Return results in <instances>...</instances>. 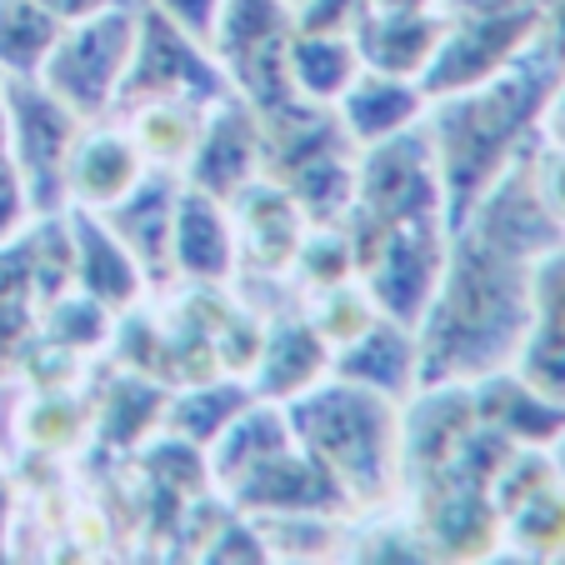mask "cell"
<instances>
[{
    "instance_id": "484cf974",
    "label": "cell",
    "mask_w": 565,
    "mask_h": 565,
    "mask_svg": "<svg viewBox=\"0 0 565 565\" xmlns=\"http://www.w3.org/2000/svg\"><path fill=\"white\" fill-rule=\"evenodd\" d=\"M61 21L35 0H0V75H41Z\"/></svg>"
},
{
    "instance_id": "d6a6232c",
    "label": "cell",
    "mask_w": 565,
    "mask_h": 565,
    "mask_svg": "<svg viewBox=\"0 0 565 565\" xmlns=\"http://www.w3.org/2000/svg\"><path fill=\"white\" fill-rule=\"evenodd\" d=\"M205 561H270L266 531H260V525H246V521H231V525H225V531L211 541Z\"/></svg>"
},
{
    "instance_id": "f1b7e54d",
    "label": "cell",
    "mask_w": 565,
    "mask_h": 565,
    "mask_svg": "<svg viewBox=\"0 0 565 565\" xmlns=\"http://www.w3.org/2000/svg\"><path fill=\"white\" fill-rule=\"evenodd\" d=\"M501 525L525 555H541V561L565 555V480H555V486L535 491L531 501H521Z\"/></svg>"
},
{
    "instance_id": "52a82bcc",
    "label": "cell",
    "mask_w": 565,
    "mask_h": 565,
    "mask_svg": "<svg viewBox=\"0 0 565 565\" xmlns=\"http://www.w3.org/2000/svg\"><path fill=\"white\" fill-rule=\"evenodd\" d=\"M290 35H296V11L286 0H225L215 15L211 51L231 90L256 110L300 100L290 86Z\"/></svg>"
},
{
    "instance_id": "7a4b0ae2",
    "label": "cell",
    "mask_w": 565,
    "mask_h": 565,
    "mask_svg": "<svg viewBox=\"0 0 565 565\" xmlns=\"http://www.w3.org/2000/svg\"><path fill=\"white\" fill-rule=\"evenodd\" d=\"M440 290L416 326L420 391L426 385H476L515 365L535 326L531 266L491 250L470 231H450Z\"/></svg>"
},
{
    "instance_id": "d590c367",
    "label": "cell",
    "mask_w": 565,
    "mask_h": 565,
    "mask_svg": "<svg viewBox=\"0 0 565 565\" xmlns=\"http://www.w3.org/2000/svg\"><path fill=\"white\" fill-rule=\"evenodd\" d=\"M535 171H541L545 201H551V211L561 215V225H565V150H545V146H535Z\"/></svg>"
},
{
    "instance_id": "4316f807",
    "label": "cell",
    "mask_w": 565,
    "mask_h": 565,
    "mask_svg": "<svg viewBox=\"0 0 565 565\" xmlns=\"http://www.w3.org/2000/svg\"><path fill=\"white\" fill-rule=\"evenodd\" d=\"M201 120H205L201 106H146V110H130L126 130L136 136L140 156H146L150 166H171V171H181L185 160H191V150H195Z\"/></svg>"
},
{
    "instance_id": "30bf717a",
    "label": "cell",
    "mask_w": 565,
    "mask_h": 565,
    "mask_svg": "<svg viewBox=\"0 0 565 565\" xmlns=\"http://www.w3.org/2000/svg\"><path fill=\"white\" fill-rule=\"evenodd\" d=\"M446 225L430 221V225H395L385 235V246L375 250V260L361 270L365 280V296H371L375 316L385 320H401L416 331L420 316L430 310L440 290V276H446Z\"/></svg>"
},
{
    "instance_id": "9c48e42d",
    "label": "cell",
    "mask_w": 565,
    "mask_h": 565,
    "mask_svg": "<svg viewBox=\"0 0 565 565\" xmlns=\"http://www.w3.org/2000/svg\"><path fill=\"white\" fill-rule=\"evenodd\" d=\"M460 231H470L476 241L501 250V256L525 260V266H535V260L551 256L555 246H565V225H561V215L551 211V201H545L541 171H535V150H525L511 171L480 195Z\"/></svg>"
},
{
    "instance_id": "603a6c76",
    "label": "cell",
    "mask_w": 565,
    "mask_h": 565,
    "mask_svg": "<svg viewBox=\"0 0 565 565\" xmlns=\"http://www.w3.org/2000/svg\"><path fill=\"white\" fill-rule=\"evenodd\" d=\"M361 51L351 31H296L290 35V86L310 106H331L361 75Z\"/></svg>"
},
{
    "instance_id": "cb8c5ba5",
    "label": "cell",
    "mask_w": 565,
    "mask_h": 565,
    "mask_svg": "<svg viewBox=\"0 0 565 565\" xmlns=\"http://www.w3.org/2000/svg\"><path fill=\"white\" fill-rule=\"evenodd\" d=\"M166 406H171V385L126 371L120 381L106 385V395H100V411H96L100 440H106V446H140V440L160 426Z\"/></svg>"
},
{
    "instance_id": "8992f818",
    "label": "cell",
    "mask_w": 565,
    "mask_h": 565,
    "mask_svg": "<svg viewBox=\"0 0 565 565\" xmlns=\"http://www.w3.org/2000/svg\"><path fill=\"white\" fill-rule=\"evenodd\" d=\"M0 90H6V120H11V166L21 171L31 215H61V205L71 201L65 166L86 120L65 100H55L41 75H0Z\"/></svg>"
},
{
    "instance_id": "d6986e66",
    "label": "cell",
    "mask_w": 565,
    "mask_h": 565,
    "mask_svg": "<svg viewBox=\"0 0 565 565\" xmlns=\"http://www.w3.org/2000/svg\"><path fill=\"white\" fill-rule=\"evenodd\" d=\"M140 171H146V156H140L136 136L126 126L81 130V140L71 150V166H65V191L86 211H106V205H116L140 181Z\"/></svg>"
},
{
    "instance_id": "1f68e13d",
    "label": "cell",
    "mask_w": 565,
    "mask_h": 565,
    "mask_svg": "<svg viewBox=\"0 0 565 565\" xmlns=\"http://www.w3.org/2000/svg\"><path fill=\"white\" fill-rule=\"evenodd\" d=\"M365 0H300L296 31H351L361 21Z\"/></svg>"
},
{
    "instance_id": "4dcf8cb0",
    "label": "cell",
    "mask_w": 565,
    "mask_h": 565,
    "mask_svg": "<svg viewBox=\"0 0 565 565\" xmlns=\"http://www.w3.org/2000/svg\"><path fill=\"white\" fill-rule=\"evenodd\" d=\"M531 300L535 320H565V246H555L531 266Z\"/></svg>"
},
{
    "instance_id": "e0dca14e",
    "label": "cell",
    "mask_w": 565,
    "mask_h": 565,
    "mask_svg": "<svg viewBox=\"0 0 565 565\" xmlns=\"http://www.w3.org/2000/svg\"><path fill=\"white\" fill-rule=\"evenodd\" d=\"M235 225L215 195L181 185V205H175V231H171V266L195 286H225L235 276Z\"/></svg>"
},
{
    "instance_id": "2e32d148",
    "label": "cell",
    "mask_w": 565,
    "mask_h": 565,
    "mask_svg": "<svg viewBox=\"0 0 565 565\" xmlns=\"http://www.w3.org/2000/svg\"><path fill=\"white\" fill-rule=\"evenodd\" d=\"M65 225H71V246H75V290L96 296L106 310L136 306L150 280L140 270V260L126 250V241L106 225V215L81 205Z\"/></svg>"
},
{
    "instance_id": "5b68a950",
    "label": "cell",
    "mask_w": 565,
    "mask_h": 565,
    "mask_svg": "<svg viewBox=\"0 0 565 565\" xmlns=\"http://www.w3.org/2000/svg\"><path fill=\"white\" fill-rule=\"evenodd\" d=\"M140 0H110L96 15L61 25L51 55L41 65V81L55 100L75 110L81 120H106L116 106L120 75L130 65V45H136Z\"/></svg>"
},
{
    "instance_id": "7c38bea8",
    "label": "cell",
    "mask_w": 565,
    "mask_h": 565,
    "mask_svg": "<svg viewBox=\"0 0 565 565\" xmlns=\"http://www.w3.org/2000/svg\"><path fill=\"white\" fill-rule=\"evenodd\" d=\"M231 501L241 515H300V511L335 515L351 505V495L341 491V480L320 466L316 456L290 446L276 460H266L260 470H250L231 491Z\"/></svg>"
},
{
    "instance_id": "3957f363",
    "label": "cell",
    "mask_w": 565,
    "mask_h": 565,
    "mask_svg": "<svg viewBox=\"0 0 565 565\" xmlns=\"http://www.w3.org/2000/svg\"><path fill=\"white\" fill-rule=\"evenodd\" d=\"M290 436L306 456L341 480L351 501H385L401 480V406L371 385L341 381L310 385L286 401Z\"/></svg>"
},
{
    "instance_id": "ba28073f",
    "label": "cell",
    "mask_w": 565,
    "mask_h": 565,
    "mask_svg": "<svg viewBox=\"0 0 565 565\" xmlns=\"http://www.w3.org/2000/svg\"><path fill=\"white\" fill-rule=\"evenodd\" d=\"M355 215L385 225H446V185L430 130L411 126L391 140H375L355 160Z\"/></svg>"
},
{
    "instance_id": "60d3db41",
    "label": "cell",
    "mask_w": 565,
    "mask_h": 565,
    "mask_svg": "<svg viewBox=\"0 0 565 565\" xmlns=\"http://www.w3.org/2000/svg\"><path fill=\"white\" fill-rule=\"evenodd\" d=\"M545 31L565 45V0H545Z\"/></svg>"
},
{
    "instance_id": "83f0119b",
    "label": "cell",
    "mask_w": 565,
    "mask_h": 565,
    "mask_svg": "<svg viewBox=\"0 0 565 565\" xmlns=\"http://www.w3.org/2000/svg\"><path fill=\"white\" fill-rule=\"evenodd\" d=\"M41 331L51 345H61V351L71 355H86L96 351V345L110 341V331H116V320H110V310L100 306L96 296H86V290H65V296H55L51 306H45V320Z\"/></svg>"
},
{
    "instance_id": "ffe728a7",
    "label": "cell",
    "mask_w": 565,
    "mask_h": 565,
    "mask_svg": "<svg viewBox=\"0 0 565 565\" xmlns=\"http://www.w3.org/2000/svg\"><path fill=\"white\" fill-rule=\"evenodd\" d=\"M426 120V90L411 75H385V71H361L351 90L341 96V126L355 146H375L401 130Z\"/></svg>"
},
{
    "instance_id": "277c9868",
    "label": "cell",
    "mask_w": 565,
    "mask_h": 565,
    "mask_svg": "<svg viewBox=\"0 0 565 565\" xmlns=\"http://www.w3.org/2000/svg\"><path fill=\"white\" fill-rule=\"evenodd\" d=\"M231 96L221 61L205 41H195L191 31L160 15L156 6L140 0V21H136V45H130V65L120 75L116 106L110 116L126 120L130 110L146 106H201L211 110L215 100Z\"/></svg>"
},
{
    "instance_id": "4fadbf2b",
    "label": "cell",
    "mask_w": 565,
    "mask_h": 565,
    "mask_svg": "<svg viewBox=\"0 0 565 565\" xmlns=\"http://www.w3.org/2000/svg\"><path fill=\"white\" fill-rule=\"evenodd\" d=\"M175 205H181V175L171 166H150L140 171V181L120 195L116 205H106V225L126 241V250L140 260L146 280L171 276V231H175Z\"/></svg>"
},
{
    "instance_id": "f35d334b",
    "label": "cell",
    "mask_w": 565,
    "mask_h": 565,
    "mask_svg": "<svg viewBox=\"0 0 565 565\" xmlns=\"http://www.w3.org/2000/svg\"><path fill=\"white\" fill-rule=\"evenodd\" d=\"M11 511H15V491L11 480L0 476V555H6V535H11Z\"/></svg>"
},
{
    "instance_id": "74e56055",
    "label": "cell",
    "mask_w": 565,
    "mask_h": 565,
    "mask_svg": "<svg viewBox=\"0 0 565 565\" xmlns=\"http://www.w3.org/2000/svg\"><path fill=\"white\" fill-rule=\"evenodd\" d=\"M35 6H45L61 25H71V21H81V15H96L100 6H110V0H35Z\"/></svg>"
},
{
    "instance_id": "f546056e",
    "label": "cell",
    "mask_w": 565,
    "mask_h": 565,
    "mask_svg": "<svg viewBox=\"0 0 565 565\" xmlns=\"http://www.w3.org/2000/svg\"><path fill=\"white\" fill-rule=\"evenodd\" d=\"M515 371H521L535 391H545L551 401L565 406V320H535L521 355H515Z\"/></svg>"
},
{
    "instance_id": "6da1fadb",
    "label": "cell",
    "mask_w": 565,
    "mask_h": 565,
    "mask_svg": "<svg viewBox=\"0 0 565 565\" xmlns=\"http://www.w3.org/2000/svg\"><path fill=\"white\" fill-rule=\"evenodd\" d=\"M565 75V45L551 31L515 55L486 86L440 96L430 116V140L446 185V231H460L476 201L511 171L525 150L541 146V110Z\"/></svg>"
},
{
    "instance_id": "8fae6325",
    "label": "cell",
    "mask_w": 565,
    "mask_h": 565,
    "mask_svg": "<svg viewBox=\"0 0 565 565\" xmlns=\"http://www.w3.org/2000/svg\"><path fill=\"white\" fill-rule=\"evenodd\" d=\"M181 171L185 185L215 195L221 205H235L260 175V110L235 90L225 100H215L205 110L195 150Z\"/></svg>"
},
{
    "instance_id": "d4e9b609",
    "label": "cell",
    "mask_w": 565,
    "mask_h": 565,
    "mask_svg": "<svg viewBox=\"0 0 565 565\" xmlns=\"http://www.w3.org/2000/svg\"><path fill=\"white\" fill-rule=\"evenodd\" d=\"M250 401H256V391L241 385V381H191L171 406H166V416H171V436L211 450L215 440L225 436V426H231Z\"/></svg>"
},
{
    "instance_id": "ab89813d",
    "label": "cell",
    "mask_w": 565,
    "mask_h": 565,
    "mask_svg": "<svg viewBox=\"0 0 565 565\" xmlns=\"http://www.w3.org/2000/svg\"><path fill=\"white\" fill-rule=\"evenodd\" d=\"M371 11H436L440 0H365Z\"/></svg>"
},
{
    "instance_id": "7bdbcfd3",
    "label": "cell",
    "mask_w": 565,
    "mask_h": 565,
    "mask_svg": "<svg viewBox=\"0 0 565 565\" xmlns=\"http://www.w3.org/2000/svg\"><path fill=\"white\" fill-rule=\"evenodd\" d=\"M286 6H290V11H296V6H300V0H286Z\"/></svg>"
},
{
    "instance_id": "7402d4cb",
    "label": "cell",
    "mask_w": 565,
    "mask_h": 565,
    "mask_svg": "<svg viewBox=\"0 0 565 565\" xmlns=\"http://www.w3.org/2000/svg\"><path fill=\"white\" fill-rule=\"evenodd\" d=\"M235 205H241V221H246L235 235L246 246V256L260 270H286L296 260L300 241H306V215L296 211V201L276 181H256Z\"/></svg>"
},
{
    "instance_id": "e575fe53",
    "label": "cell",
    "mask_w": 565,
    "mask_h": 565,
    "mask_svg": "<svg viewBox=\"0 0 565 565\" xmlns=\"http://www.w3.org/2000/svg\"><path fill=\"white\" fill-rule=\"evenodd\" d=\"M25 221H31V201H25L21 171H15L11 160H0V246L15 241Z\"/></svg>"
},
{
    "instance_id": "9a60e30c",
    "label": "cell",
    "mask_w": 565,
    "mask_h": 565,
    "mask_svg": "<svg viewBox=\"0 0 565 565\" xmlns=\"http://www.w3.org/2000/svg\"><path fill=\"white\" fill-rule=\"evenodd\" d=\"M331 371L341 375V381L371 385V391L391 395L395 406H406L411 395L420 391V345H416V331H411V326H401V320L375 316L361 335H351V341L331 355Z\"/></svg>"
},
{
    "instance_id": "b9f144b4",
    "label": "cell",
    "mask_w": 565,
    "mask_h": 565,
    "mask_svg": "<svg viewBox=\"0 0 565 565\" xmlns=\"http://www.w3.org/2000/svg\"><path fill=\"white\" fill-rule=\"evenodd\" d=\"M0 160H11V120H6V90H0Z\"/></svg>"
},
{
    "instance_id": "44dd1931",
    "label": "cell",
    "mask_w": 565,
    "mask_h": 565,
    "mask_svg": "<svg viewBox=\"0 0 565 565\" xmlns=\"http://www.w3.org/2000/svg\"><path fill=\"white\" fill-rule=\"evenodd\" d=\"M331 341L320 335L316 320H280L276 331L260 341V355H256V385L250 391L266 395V401H296L300 391H310V385L326 381V371H331Z\"/></svg>"
},
{
    "instance_id": "ac0fdd59",
    "label": "cell",
    "mask_w": 565,
    "mask_h": 565,
    "mask_svg": "<svg viewBox=\"0 0 565 565\" xmlns=\"http://www.w3.org/2000/svg\"><path fill=\"white\" fill-rule=\"evenodd\" d=\"M351 35H355V51H361L365 71L420 81L440 35H446V15H440V6L436 11H371L365 6L361 21L351 25Z\"/></svg>"
},
{
    "instance_id": "5bb4252c",
    "label": "cell",
    "mask_w": 565,
    "mask_h": 565,
    "mask_svg": "<svg viewBox=\"0 0 565 565\" xmlns=\"http://www.w3.org/2000/svg\"><path fill=\"white\" fill-rule=\"evenodd\" d=\"M470 401H476V420L491 426L495 436H505L511 446H535L551 450L555 440H565V406L551 401L545 391H535L515 365L495 375H480L470 385Z\"/></svg>"
},
{
    "instance_id": "836d02e7",
    "label": "cell",
    "mask_w": 565,
    "mask_h": 565,
    "mask_svg": "<svg viewBox=\"0 0 565 565\" xmlns=\"http://www.w3.org/2000/svg\"><path fill=\"white\" fill-rule=\"evenodd\" d=\"M146 6H156L160 15H171L181 31H191L195 41H205L211 45V35H215V15H221V6L225 0H146Z\"/></svg>"
},
{
    "instance_id": "8d00e7d4",
    "label": "cell",
    "mask_w": 565,
    "mask_h": 565,
    "mask_svg": "<svg viewBox=\"0 0 565 565\" xmlns=\"http://www.w3.org/2000/svg\"><path fill=\"white\" fill-rule=\"evenodd\" d=\"M541 146L565 150V75H561V86L551 90V100H545V110H541Z\"/></svg>"
}]
</instances>
